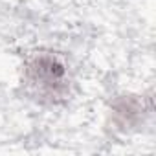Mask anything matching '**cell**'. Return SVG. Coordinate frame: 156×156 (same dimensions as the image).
<instances>
[{
	"mask_svg": "<svg viewBox=\"0 0 156 156\" xmlns=\"http://www.w3.org/2000/svg\"><path fill=\"white\" fill-rule=\"evenodd\" d=\"M143 101L136 99L134 96H123L118 98L112 105V118L114 123L121 129H129V127H136L140 121H143Z\"/></svg>",
	"mask_w": 156,
	"mask_h": 156,
	"instance_id": "7a4b0ae2",
	"label": "cell"
},
{
	"mask_svg": "<svg viewBox=\"0 0 156 156\" xmlns=\"http://www.w3.org/2000/svg\"><path fill=\"white\" fill-rule=\"evenodd\" d=\"M24 87L42 105H59L70 94L66 64L50 51L33 53L24 64Z\"/></svg>",
	"mask_w": 156,
	"mask_h": 156,
	"instance_id": "6da1fadb",
	"label": "cell"
}]
</instances>
